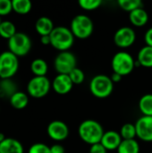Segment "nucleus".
I'll use <instances>...</instances> for the list:
<instances>
[{
	"label": "nucleus",
	"instance_id": "nucleus-1",
	"mask_svg": "<svg viewBox=\"0 0 152 153\" xmlns=\"http://www.w3.org/2000/svg\"><path fill=\"white\" fill-rule=\"evenodd\" d=\"M80 138L90 146L99 143L105 134L102 126L95 120L88 119L81 123L78 128Z\"/></svg>",
	"mask_w": 152,
	"mask_h": 153
},
{
	"label": "nucleus",
	"instance_id": "nucleus-2",
	"mask_svg": "<svg viewBox=\"0 0 152 153\" xmlns=\"http://www.w3.org/2000/svg\"><path fill=\"white\" fill-rule=\"evenodd\" d=\"M49 36L51 40L50 45L60 52L68 51L74 42V36L71 30L64 26L55 27Z\"/></svg>",
	"mask_w": 152,
	"mask_h": 153
},
{
	"label": "nucleus",
	"instance_id": "nucleus-3",
	"mask_svg": "<svg viewBox=\"0 0 152 153\" xmlns=\"http://www.w3.org/2000/svg\"><path fill=\"white\" fill-rule=\"evenodd\" d=\"M70 30L74 38L85 39L91 36L94 30V24L91 19L84 14H79L73 18Z\"/></svg>",
	"mask_w": 152,
	"mask_h": 153
},
{
	"label": "nucleus",
	"instance_id": "nucleus-4",
	"mask_svg": "<svg viewBox=\"0 0 152 153\" xmlns=\"http://www.w3.org/2000/svg\"><path fill=\"white\" fill-rule=\"evenodd\" d=\"M114 90V82L111 78L105 74L94 76L90 82V93L99 99H105L111 95Z\"/></svg>",
	"mask_w": 152,
	"mask_h": 153
},
{
	"label": "nucleus",
	"instance_id": "nucleus-5",
	"mask_svg": "<svg viewBox=\"0 0 152 153\" xmlns=\"http://www.w3.org/2000/svg\"><path fill=\"white\" fill-rule=\"evenodd\" d=\"M136 63L129 53L125 51H120L114 55L112 61H111V66L114 73L120 74L121 76H125L130 74Z\"/></svg>",
	"mask_w": 152,
	"mask_h": 153
},
{
	"label": "nucleus",
	"instance_id": "nucleus-6",
	"mask_svg": "<svg viewBox=\"0 0 152 153\" xmlns=\"http://www.w3.org/2000/svg\"><path fill=\"white\" fill-rule=\"evenodd\" d=\"M9 51L17 57L26 56L31 48V40L30 37L23 32H16L8 39Z\"/></svg>",
	"mask_w": 152,
	"mask_h": 153
},
{
	"label": "nucleus",
	"instance_id": "nucleus-7",
	"mask_svg": "<svg viewBox=\"0 0 152 153\" xmlns=\"http://www.w3.org/2000/svg\"><path fill=\"white\" fill-rule=\"evenodd\" d=\"M19 69L18 57L12 52L4 51L0 54V78L11 79Z\"/></svg>",
	"mask_w": 152,
	"mask_h": 153
},
{
	"label": "nucleus",
	"instance_id": "nucleus-8",
	"mask_svg": "<svg viewBox=\"0 0 152 153\" xmlns=\"http://www.w3.org/2000/svg\"><path fill=\"white\" fill-rule=\"evenodd\" d=\"M52 84L46 76H34L27 85V91L30 96L35 99H40L47 95Z\"/></svg>",
	"mask_w": 152,
	"mask_h": 153
},
{
	"label": "nucleus",
	"instance_id": "nucleus-9",
	"mask_svg": "<svg viewBox=\"0 0 152 153\" xmlns=\"http://www.w3.org/2000/svg\"><path fill=\"white\" fill-rule=\"evenodd\" d=\"M77 60L75 56L69 51L60 52L55 58L54 66L58 74H69L76 68Z\"/></svg>",
	"mask_w": 152,
	"mask_h": 153
},
{
	"label": "nucleus",
	"instance_id": "nucleus-10",
	"mask_svg": "<svg viewBox=\"0 0 152 153\" xmlns=\"http://www.w3.org/2000/svg\"><path fill=\"white\" fill-rule=\"evenodd\" d=\"M136 39L135 31L131 27H121L114 35L115 44L121 48H127L131 47Z\"/></svg>",
	"mask_w": 152,
	"mask_h": 153
},
{
	"label": "nucleus",
	"instance_id": "nucleus-11",
	"mask_svg": "<svg viewBox=\"0 0 152 153\" xmlns=\"http://www.w3.org/2000/svg\"><path fill=\"white\" fill-rule=\"evenodd\" d=\"M48 136L56 142L65 140L69 134V129L65 123L60 120H55L49 123L47 128Z\"/></svg>",
	"mask_w": 152,
	"mask_h": 153
},
{
	"label": "nucleus",
	"instance_id": "nucleus-12",
	"mask_svg": "<svg viewBox=\"0 0 152 153\" xmlns=\"http://www.w3.org/2000/svg\"><path fill=\"white\" fill-rule=\"evenodd\" d=\"M137 137L144 142H152V117L142 116L135 123Z\"/></svg>",
	"mask_w": 152,
	"mask_h": 153
},
{
	"label": "nucleus",
	"instance_id": "nucleus-13",
	"mask_svg": "<svg viewBox=\"0 0 152 153\" xmlns=\"http://www.w3.org/2000/svg\"><path fill=\"white\" fill-rule=\"evenodd\" d=\"M73 83L67 74H57L52 82L53 90L59 95H65L73 89Z\"/></svg>",
	"mask_w": 152,
	"mask_h": 153
},
{
	"label": "nucleus",
	"instance_id": "nucleus-14",
	"mask_svg": "<svg viewBox=\"0 0 152 153\" xmlns=\"http://www.w3.org/2000/svg\"><path fill=\"white\" fill-rule=\"evenodd\" d=\"M122 141L123 139L119 133L116 131H108L104 134L100 143L108 151H114V150H117Z\"/></svg>",
	"mask_w": 152,
	"mask_h": 153
},
{
	"label": "nucleus",
	"instance_id": "nucleus-15",
	"mask_svg": "<svg viewBox=\"0 0 152 153\" xmlns=\"http://www.w3.org/2000/svg\"><path fill=\"white\" fill-rule=\"evenodd\" d=\"M0 153H23V146L16 139L5 138L0 143Z\"/></svg>",
	"mask_w": 152,
	"mask_h": 153
},
{
	"label": "nucleus",
	"instance_id": "nucleus-16",
	"mask_svg": "<svg viewBox=\"0 0 152 153\" xmlns=\"http://www.w3.org/2000/svg\"><path fill=\"white\" fill-rule=\"evenodd\" d=\"M129 20L131 23L136 27H142L147 24L149 21V14L144 8H138L129 14Z\"/></svg>",
	"mask_w": 152,
	"mask_h": 153
},
{
	"label": "nucleus",
	"instance_id": "nucleus-17",
	"mask_svg": "<svg viewBox=\"0 0 152 153\" xmlns=\"http://www.w3.org/2000/svg\"><path fill=\"white\" fill-rule=\"evenodd\" d=\"M35 29H36V31L40 36H47L51 34L55 27L51 19H49L48 17L43 16L37 20L36 24H35Z\"/></svg>",
	"mask_w": 152,
	"mask_h": 153
},
{
	"label": "nucleus",
	"instance_id": "nucleus-18",
	"mask_svg": "<svg viewBox=\"0 0 152 153\" xmlns=\"http://www.w3.org/2000/svg\"><path fill=\"white\" fill-rule=\"evenodd\" d=\"M137 63L139 65L152 68V48L150 46H145L142 48L137 56Z\"/></svg>",
	"mask_w": 152,
	"mask_h": 153
},
{
	"label": "nucleus",
	"instance_id": "nucleus-19",
	"mask_svg": "<svg viewBox=\"0 0 152 153\" xmlns=\"http://www.w3.org/2000/svg\"><path fill=\"white\" fill-rule=\"evenodd\" d=\"M29 103L28 95L22 91H16L10 98V104L15 109H23L27 107Z\"/></svg>",
	"mask_w": 152,
	"mask_h": 153
},
{
	"label": "nucleus",
	"instance_id": "nucleus-20",
	"mask_svg": "<svg viewBox=\"0 0 152 153\" xmlns=\"http://www.w3.org/2000/svg\"><path fill=\"white\" fill-rule=\"evenodd\" d=\"M30 70L35 76H46L48 66L44 59L36 58L30 64Z\"/></svg>",
	"mask_w": 152,
	"mask_h": 153
},
{
	"label": "nucleus",
	"instance_id": "nucleus-21",
	"mask_svg": "<svg viewBox=\"0 0 152 153\" xmlns=\"http://www.w3.org/2000/svg\"><path fill=\"white\" fill-rule=\"evenodd\" d=\"M117 153H140V145L135 139L123 140L117 148Z\"/></svg>",
	"mask_w": 152,
	"mask_h": 153
},
{
	"label": "nucleus",
	"instance_id": "nucleus-22",
	"mask_svg": "<svg viewBox=\"0 0 152 153\" xmlns=\"http://www.w3.org/2000/svg\"><path fill=\"white\" fill-rule=\"evenodd\" d=\"M16 85L11 81V79L2 80L0 82V96L1 97H9V99L16 92Z\"/></svg>",
	"mask_w": 152,
	"mask_h": 153
},
{
	"label": "nucleus",
	"instance_id": "nucleus-23",
	"mask_svg": "<svg viewBox=\"0 0 152 153\" xmlns=\"http://www.w3.org/2000/svg\"><path fill=\"white\" fill-rule=\"evenodd\" d=\"M139 108L143 116L152 117V94L143 95L139 100Z\"/></svg>",
	"mask_w": 152,
	"mask_h": 153
},
{
	"label": "nucleus",
	"instance_id": "nucleus-24",
	"mask_svg": "<svg viewBox=\"0 0 152 153\" xmlns=\"http://www.w3.org/2000/svg\"><path fill=\"white\" fill-rule=\"evenodd\" d=\"M13 10L19 14H27L31 10V2L30 0H13Z\"/></svg>",
	"mask_w": 152,
	"mask_h": 153
},
{
	"label": "nucleus",
	"instance_id": "nucleus-25",
	"mask_svg": "<svg viewBox=\"0 0 152 153\" xmlns=\"http://www.w3.org/2000/svg\"><path fill=\"white\" fill-rule=\"evenodd\" d=\"M16 33L15 25L10 21L2 22L0 24V36L3 39H10Z\"/></svg>",
	"mask_w": 152,
	"mask_h": 153
},
{
	"label": "nucleus",
	"instance_id": "nucleus-26",
	"mask_svg": "<svg viewBox=\"0 0 152 153\" xmlns=\"http://www.w3.org/2000/svg\"><path fill=\"white\" fill-rule=\"evenodd\" d=\"M117 4L121 9L129 13L143 7V4L141 0H119Z\"/></svg>",
	"mask_w": 152,
	"mask_h": 153
},
{
	"label": "nucleus",
	"instance_id": "nucleus-27",
	"mask_svg": "<svg viewBox=\"0 0 152 153\" xmlns=\"http://www.w3.org/2000/svg\"><path fill=\"white\" fill-rule=\"evenodd\" d=\"M120 135L123 140H133L137 136L135 125L127 123L125 124L120 130Z\"/></svg>",
	"mask_w": 152,
	"mask_h": 153
},
{
	"label": "nucleus",
	"instance_id": "nucleus-28",
	"mask_svg": "<svg viewBox=\"0 0 152 153\" xmlns=\"http://www.w3.org/2000/svg\"><path fill=\"white\" fill-rule=\"evenodd\" d=\"M78 4L85 11H93L98 9L102 4V1L101 0H80Z\"/></svg>",
	"mask_w": 152,
	"mask_h": 153
},
{
	"label": "nucleus",
	"instance_id": "nucleus-29",
	"mask_svg": "<svg viewBox=\"0 0 152 153\" xmlns=\"http://www.w3.org/2000/svg\"><path fill=\"white\" fill-rule=\"evenodd\" d=\"M68 75L73 84H81L83 82V81L85 79V74H84L83 71L77 67L75 69H73Z\"/></svg>",
	"mask_w": 152,
	"mask_h": 153
},
{
	"label": "nucleus",
	"instance_id": "nucleus-30",
	"mask_svg": "<svg viewBox=\"0 0 152 153\" xmlns=\"http://www.w3.org/2000/svg\"><path fill=\"white\" fill-rule=\"evenodd\" d=\"M28 153H51V152L50 147L47 145L41 143H37L30 147Z\"/></svg>",
	"mask_w": 152,
	"mask_h": 153
},
{
	"label": "nucleus",
	"instance_id": "nucleus-31",
	"mask_svg": "<svg viewBox=\"0 0 152 153\" xmlns=\"http://www.w3.org/2000/svg\"><path fill=\"white\" fill-rule=\"evenodd\" d=\"M13 10L11 0H0V17L9 14Z\"/></svg>",
	"mask_w": 152,
	"mask_h": 153
},
{
	"label": "nucleus",
	"instance_id": "nucleus-32",
	"mask_svg": "<svg viewBox=\"0 0 152 153\" xmlns=\"http://www.w3.org/2000/svg\"><path fill=\"white\" fill-rule=\"evenodd\" d=\"M108 150L99 143H96L90 146V153H107Z\"/></svg>",
	"mask_w": 152,
	"mask_h": 153
},
{
	"label": "nucleus",
	"instance_id": "nucleus-33",
	"mask_svg": "<svg viewBox=\"0 0 152 153\" xmlns=\"http://www.w3.org/2000/svg\"><path fill=\"white\" fill-rule=\"evenodd\" d=\"M144 40L147 46H150L152 48V27L146 31L144 35Z\"/></svg>",
	"mask_w": 152,
	"mask_h": 153
},
{
	"label": "nucleus",
	"instance_id": "nucleus-34",
	"mask_svg": "<svg viewBox=\"0 0 152 153\" xmlns=\"http://www.w3.org/2000/svg\"><path fill=\"white\" fill-rule=\"evenodd\" d=\"M51 153H65V148L61 144H54L50 147Z\"/></svg>",
	"mask_w": 152,
	"mask_h": 153
},
{
	"label": "nucleus",
	"instance_id": "nucleus-35",
	"mask_svg": "<svg viewBox=\"0 0 152 153\" xmlns=\"http://www.w3.org/2000/svg\"><path fill=\"white\" fill-rule=\"evenodd\" d=\"M40 41L43 45H50L51 40H50V36H41L40 37Z\"/></svg>",
	"mask_w": 152,
	"mask_h": 153
},
{
	"label": "nucleus",
	"instance_id": "nucleus-36",
	"mask_svg": "<svg viewBox=\"0 0 152 153\" xmlns=\"http://www.w3.org/2000/svg\"><path fill=\"white\" fill-rule=\"evenodd\" d=\"M122 77H123V76H121L120 74H116V73H113V74H112V76H111L110 78H111V80H112L113 82H118L121 81Z\"/></svg>",
	"mask_w": 152,
	"mask_h": 153
},
{
	"label": "nucleus",
	"instance_id": "nucleus-37",
	"mask_svg": "<svg viewBox=\"0 0 152 153\" xmlns=\"http://www.w3.org/2000/svg\"><path fill=\"white\" fill-rule=\"evenodd\" d=\"M5 140V136H4V134H3V133H0V143H2V142H4Z\"/></svg>",
	"mask_w": 152,
	"mask_h": 153
},
{
	"label": "nucleus",
	"instance_id": "nucleus-38",
	"mask_svg": "<svg viewBox=\"0 0 152 153\" xmlns=\"http://www.w3.org/2000/svg\"><path fill=\"white\" fill-rule=\"evenodd\" d=\"M1 22H2V21H1V18H0V24H1Z\"/></svg>",
	"mask_w": 152,
	"mask_h": 153
},
{
	"label": "nucleus",
	"instance_id": "nucleus-39",
	"mask_svg": "<svg viewBox=\"0 0 152 153\" xmlns=\"http://www.w3.org/2000/svg\"><path fill=\"white\" fill-rule=\"evenodd\" d=\"M0 79H1V78H0Z\"/></svg>",
	"mask_w": 152,
	"mask_h": 153
}]
</instances>
